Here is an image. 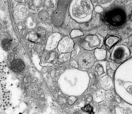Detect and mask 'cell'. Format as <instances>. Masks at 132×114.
I'll use <instances>...</instances> for the list:
<instances>
[{
	"label": "cell",
	"instance_id": "8992f818",
	"mask_svg": "<svg viewBox=\"0 0 132 114\" xmlns=\"http://www.w3.org/2000/svg\"><path fill=\"white\" fill-rule=\"evenodd\" d=\"M119 40V37H116V36H110V37H108L106 40H105V45H106L108 48H110L112 46H113L115 44L117 43Z\"/></svg>",
	"mask_w": 132,
	"mask_h": 114
},
{
	"label": "cell",
	"instance_id": "9c48e42d",
	"mask_svg": "<svg viewBox=\"0 0 132 114\" xmlns=\"http://www.w3.org/2000/svg\"><path fill=\"white\" fill-rule=\"evenodd\" d=\"M129 18H130V19L132 21V11L131 13V14L129 15Z\"/></svg>",
	"mask_w": 132,
	"mask_h": 114
},
{
	"label": "cell",
	"instance_id": "52a82bcc",
	"mask_svg": "<svg viewBox=\"0 0 132 114\" xmlns=\"http://www.w3.org/2000/svg\"><path fill=\"white\" fill-rule=\"evenodd\" d=\"M2 47L4 50H10V48H11V40H9V39H4V40H2Z\"/></svg>",
	"mask_w": 132,
	"mask_h": 114
},
{
	"label": "cell",
	"instance_id": "ba28073f",
	"mask_svg": "<svg viewBox=\"0 0 132 114\" xmlns=\"http://www.w3.org/2000/svg\"><path fill=\"white\" fill-rule=\"evenodd\" d=\"M82 109L86 112H88L89 113L93 114V109H92V106L90 105H86L82 108Z\"/></svg>",
	"mask_w": 132,
	"mask_h": 114
},
{
	"label": "cell",
	"instance_id": "277c9868",
	"mask_svg": "<svg viewBox=\"0 0 132 114\" xmlns=\"http://www.w3.org/2000/svg\"><path fill=\"white\" fill-rule=\"evenodd\" d=\"M25 65L23 62L20 59H15L11 63V68L15 72H20L24 69Z\"/></svg>",
	"mask_w": 132,
	"mask_h": 114
},
{
	"label": "cell",
	"instance_id": "5b68a950",
	"mask_svg": "<svg viewBox=\"0 0 132 114\" xmlns=\"http://www.w3.org/2000/svg\"><path fill=\"white\" fill-rule=\"evenodd\" d=\"M124 57V51L121 48H118L113 53V58L117 63H121Z\"/></svg>",
	"mask_w": 132,
	"mask_h": 114
},
{
	"label": "cell",
	"instance_id": "6da1fadb",
	"mask_svg": "<svg viewBox=\"0 0 132 114\" xmlns=\"http://www.w3.org/2000/svg\"><path fill=\"white\" fill-rule=\"evenodd\" d=\"M103 21L113 27H119L123 24L126 19V13L121 9H114L105 13L102 17Z\"/></svg>",
	"mask_w": 132,
	"mask_h": 114
},
{
	"label": "cell",
	"instance_id": "7a4b0ae2",
	"mask_svg": "<svg viewBox=\"0 0 132 114\" xmlns=\"http://www.w3.org/2000/svg\"><path fill=\"white\" fill-rule=\"evenodd\" d=\"M94 63V58L91 54L85 53L81 56L79 60V64L81 68H89Z\"/></svg>",
	"mask_w": 132,
	"mask_h": 114
},
{
	"label": "cell",
	"instance_id": "3957f363",
	"mask_svg": "<svg viewBox=\"0 0 132 114\" xmlns=\"http://www.w3.org/2000/svg\"><path fill=\"white\" fill-rule=\"evenodd\" d=\"M73 10L76 11L77 15H82L84 13H87L89 11V6L86 2H84L81 1L79 3H77L76 5Z\"/></svg>",
	"mask_w": 132,
	"mask_h": 114
}]
</instances>
